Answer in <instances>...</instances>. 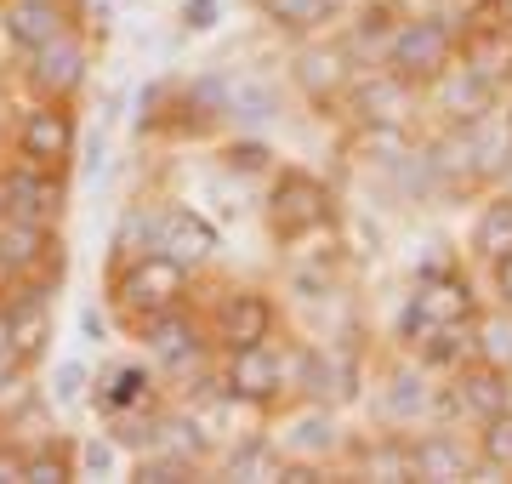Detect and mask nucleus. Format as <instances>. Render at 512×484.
<instances>
[{
  "mask_svg": "<svg viewBox=\"0 0 512 484\" xmlns=\"http://www.w3.org/2000/svg\"><path fill=\"white\" fill-rule=\"evenodd\" d=\"M188 274L194 268H183L177 257H165V251L148 245L131 262H120V274H114V314L143 331L148 319H160L188 302Z\"/></svg>",
  "mask_w": 512,
  "mask_h": 484,
  "instance_id": "nucleus-1",
  "label": "nucleus"
},
{
  "mask_svg": "<svg viewBox=\"0 0 512 484\" xmlns=\"http://www.w3.org/2000/svg\"><path fill=\"white\" fill-rule=\"evenodd\" d=\"M467 319H478L473 285L461 280L456 268H421L416 280H410V297H404V308H399L393 336H399L404 348H421L433 331L467 325Z\"/></svg>",
  "mask_w": 512,
  "mask_h": 484,
  "instance_id": "nucleus-2",
  "label": "nucleus"
},
{
  "mask_svg": "<svg viewBox=\"0 0 512 484\" xmlns=\"http://www.w3.org/2000/svg\"><path fill=\"white\" fill-rule=\"evenodd\" d=\"M262 217H268V234L279 245H302L313 234H325L336 223V194H330L313 171H274V183H268V205H262Z\"/></svg>",
  "mask_w": 512,
  "mask_h": 484,
  "instance_id": "nucleus-3",
  "label": "nucleus"
},
{
  "mask_svg": "<svg viewBox=\"0 0 512 484\" xmlns=\"http://www.w3.org/2000/svg\"><path fill=\"white\" fill-rule=\"evenodd\" d=\"M456 46H461L456 18H444V12H416V18H404L399 29H393L382 63L393 75L427 86L433 75H444V69L456 63Z\"/></svg>",
  "mask_w": 512,
  "mask_h": 484,
  "instance_id": "nucleus-4",
  "label": "nucleus"
},
{
  "mask_svg": "<svg viewBox=\"0 0 512 484\" xmlns=\"http://www.w3.org/2000/svg\"><path fill=\"white\" fill-rule=\"evenodd\" d=\"M421 114V86L416 80H404V75H393V69H370V75H353V86H348V120L365 137H404L410 131V120Z\"/></svg>",
  "mask_w": 512,
  "mask_h": 484,
  "instance_id": "nucleus-5",
  "label": "nucleus"
},
{
  "mask_svg": "<svg viewBox=\"0 0 512 484\" xmlns=\"http://www.w3.org/2000/svg\"><path fill=\"white\" fill-rule=\"evenodd\" d=\"M86 69H92V46L80 29H63L57 40L23 52V86L35 97H52V103H69L86 86Z\"/></svg>",
  "mask_w": 512,
  "mask_h": 484,
  "instance_id": "nucleus-6",
  "label": "nucleus"
},
{
  "mask_svg": "<svg viewBox=\"0 0 512 484\" xmlns=\"http://www.w3.org/2000/svg\"><path fill=\"white\" fill-rule=\"evenodd\" d=\"M222 388L234 405H279V393L291 388L285 354L268 342H245V348H222Z\"/></svg>",
  "mask_w": 512,
  "mask_h": 484,
  "instance_id": "nucleus-7",
  "label": "nucleus"
},
{
  "mask_svg": "<svg viewBox=\"0 0 512 484\" xmlns=\"http://www.w3.org/2000/svg\"><path fill=\"white\" fill-rule=\"evenodd\" d=\"M410 456H416V479L421 484H444V479H501V467L450 428H433V433H416L410 439Z\"/></svg>",
  "mask_w": 512,
  "mask_h": 484,
  "instance_id": "nucleus-8",
  "label": "nucleus"
},
{
  "mask_svg": "<svg viewBox=\"0 0 512 484\" xmlns=\"http://www.w3.org/2000/svg\"><path fill=\"white\" fill-rule=\"evenodd\" d=\"M74 137H80V131H74L69 103H52V97H35V103L18 114V131H12L18 160H35V166H69Z\"/></svg>",
  "mask_w": 512,
  "mask_h": 484,
  "instance_id": "nucleus-9",
  "label": "nucleus"
},
{
  "mask_svg": "<svg viewBox=\"0 0 512 484\" xmlns=\"http://www.w3.org/2000/svg\"><path fill=\"white\" fill-rule=\"evenodd\" d=\"M0 177H6V217H23V223L57 228L63 205H69L63 166H35V160H23V166L0 171Z\"/></svg>",
  "mask_w": 512,
  "mask_h": 484,
  "instance_id": "nucleus-10",
  "label": "nucleus"
},
{
  "mask_svg": "<svg viewBox=\"0 0 512 484\" xmlns=\"http://www.w3.org/2000/svg\"><path fill=\"white\" fill-rule=\"evenodd\" d=\"M291 80L302 86L308 103H336V97H348V86H353V52L342 40L308 35L291 57Z\"/></svg>",
  "mask_w": 512,
  "mask_h": 484,
  "instance_id": "nucleus-11",
  "label": "nucleus"
},
{
  "mask_svg": "<svg viewBox=\"0 0 512 484\" xmlns=\"http://www.w3.org/2000/svg\"><path fill=\"white\" fill-rule=\"evenodd\" d=\"M143 342H148V354L160 359L171 376H194L205 365V348H211V336H205V325L194 319V308H171V314L160 319H148L143 325Z\"/></svg>",
  "mask_w": 512,
  "mask_h": 484,
  "instance_id": "nucleus-12",
  "label": "nucleus"
},
{
  "mask_svg": "<svg viewBox=\"0 0 512 484\" xmlns=\"http://www.w3.org/2000/svg\"><path fill=\"white\" fill-rule=\"evenodd\" d=\"M456 63L467 69V75H478L495 97H501L512 86V23L473 18V29H461Z\"/></svg>",
  "mask_w": 512,
  "mask_h": 484,
  "instance_id": "nucleus-13",
  "label": "nucleus"
},
{
  "mask_svg": "<svg viewBox=\"0 0 512 484\" xmlns=\"http://www.w3.org/2000/svg\"><path fill=\"white\" fill-rule=\"evenodd\" d=\"M274 325H279L274 297H268V291H256V285H234V291L217 302L211 336H217L222 348H245V342H268Z\"/></svg>",
  "mask_w": 512,
  "mask_h": 484,
  "instance_id": "nucleus-14",
  "label": "nucleus"
},
{
  "mask_svg": "<svg viewBox=\"0 0 512 484\" xmlns=\"http://www.w3.org/2000/svg\"><path fill=\"white\" fill-rule=\"evenodd\" d=\"M433 410H439V388L427 382L421 365H399V371H387V382L376 388V422L393 428V433L421 428Z\"/></svg>",
  "mask_w": 512,
  "mask_h": 484,
  "instance_id": "nucleus-15",
  "label": "nucleus"
},
{
  "mask_svg": "<svg viewBox=\"0 0 512 484\" xmlns=\"http://www.w3.org/2000/svg\"><path fill=\"white\" fill-rule=\"evenodd\" d=\"M154 251H165V257H177L183 268H205V262L217 257V228L205 223L194 205H160L154 211Z\"/></svg>",
  "mask_w": 512,
  "mask_h": 484,
  "instance_id": "nucleus-16",
  "label": "nucleus"
},
{
  "mask_svg": "<svg viewBox=\"0 0 512 484\" xmlns=\"http://www.w3.org/2000/svg\"><path fill=\"white\" fill-rule=\"evenodd\" d=\"M279 450L291 456V462H325L342 450V428H336V410L325 399H308L302 410L285 416V428H279Z\"/></svg>",
  "mask_w": 512,
  "mask_h": 484,
  "instance_id": "nucleus-17",
  "label": "nucleus"
},
{
  "mask_svg": "<svg viewBox=\"0 0 512 484\" xmlns=\"http://www.w3.org/2000/svg\"><path fill=\"white\" fill-rule=\"evenodd\" d=\"M421 92H427V103L439 109L444 126H467V120H478V114H490L495 103H501V97H495L478 75H467L461 63H450L444 75H433Z\"/></svg>",
  "mask_w": 512,
  "mask_h": 484,
  "instance_id": "nucleus-18",
  "label": "nucleus"
},
{
  "mask_svg": "<svg viewBox=\"0 0 512 484\" xmlns=\"http://www.w3.org/2000/svg\"><path fill=\"white\" fill-rule=\"evenodd\" d=\"M40 262H57V234L46 223L0 217V280H35Z\"/></svg>",
  "mask_w": 512,
  "mask_h": 484,
  "instance_id": "nucleus-19",
  "label": "nucleus"
},
{
  "mask_svg": "<svg viewBox=\"0 0 512 484\" xmlns=\"http://www.w3.org/2000/svg\"><path fill=\"white\" fill-rule=\"evenodd\" d=\"M456 410L461 416H473L478 428L490 422V416H501V410L512 405V371H501V365H490V359H467L456 371Z\"/></svg>",
  "mask_w": 512,
  "mask_h": 484,
  "instance_id": "nucleus-20",
  "label": "nucleus"
},
{
  "mask_svg": "<svg viewBox=\"0 0 512 484\" xmlns=\"http://www.w3.org/2000/svg\"><path fill=\"white\" fill-rule=\"evenodd\" d=\"M0 29H6V40H12L18 52H35V46L57 40L63 29H74V18H69L63 0H6Z\"/></svg>",
  "mask_w": 512,
  "mask_h": 484,
  "instance_id": "nucleus-21",
  "label": "nucleus"
},
{
  "mask_svg": "<svg viewBox=\"0 0 512 484\" xmlns=\"http://www.w3.org/2000/svg\"><path fill=\"white\" fill-rule=\"evenodd\" d=\"M92 405L97 416H114V410H137V405H160V376L137 365V359H120L92 382Z\"/></svg>",
  "mask_w": 512,
  "mask_h": 484,
  "instance_id": "nucleus-22",
  "label": "nucleus"
},
{
  "mask_svg": "<svg viewBox=\"0 0 512 484\" xmlns=\"http://www.w3.org/2000/svg\"><path fill=\"white\" fill-rule=\"evenodd\" d=\"M0 331H6V342H12L29 365H35V359H46V342H52L46 285H40V291H23V302H6V308H0Z\"/></svg>",
  "mask_w": 512,
  "mask_h": 484,
  "instance_id": "nucleus-23",
  "label": "nucleus"
},
{
  "mask_svg": "<svg viewBox=\"0 0 512 484\" xmlns=\"http://www.w3.org/2000/svg\"><path fill=\"white\" fill-rule=\"evenodd\" d=\"M291 456L279 450V439H239L222 450V479L234 484H285Z\"/></svg>",
  "mask_w": 512,
  "mask_h": 484,
  "instance_id": "nucleus-24",
  "label": "nucleus"
},
{
  "mask_svg": "<svg viewBox=\"0 0 512 484\" xmlns=\"http://www.w3.org/2000/svg\"><path fill=\"white\" fill-rule=\"evenodd\" d=\"M467 245H473L478 262L512 257V194H495V200L478 205L473 228H467Z\"/></svg>",
  "mask_w": 512,
  "mask_h": 484,
  "instance_id": "nucleus-25",
  "label": "nucleus"
},
{
  "mask_svg": "<svg viewBox=\"0 0 512 484\" xmlns=\"http://www.w3.org/2000/svg\"><path fill=\"white\" fill-rule=\"evenodd\" d=\"M353 467L376 484H399V479H416V456H410V439L404 433H382L376 445H365L353 456Z\"/></svg>",
  "mask_w": 512,
  "mask_h": 484,
  "instance_id": "nucleus-26",
  "label": "nucleus"
},
{
  "mask_svg": "<svg viewBox=\"0 0 512 484\" xmlns=\"http://www.w3.org/2000/svg\"><path fill=\"white\" fill-rule=\"evenodd\" d=\"M256 12L274 23V29H285V35L308 40L336 18V0H256Z\"/></svg>",
  "mask_w": 512,
  "mask_h": 484,
  "instance_id": "nucleus-27",
  "label": "nucleus"
},
{
  "mask_svg": "<svg viewBox=\"0 0 512 484\" xmlns=\"http://www.w3.org/2000/svg\"><path fill=\"white\" fill-rule=\"evenodd\" d=\"M109 422V439L120 450H131V456H143V450L160 445V422L165 410L160 405H137V410H114V416H103Z\"/></svg>",
  "mask_w": 512,
  "mask_h": 484,
  "instance_id": "nucleus-28",
  "label": "nucleus"
},
{
  "mask_svg": "<svg viewBox=\"0 0 512 484\" xmlns=\"http://www.w3.org/2000/svg\"><path fill=\"white\" fill-rule=\"evenodd\" d=\"M154 450H171V456H183V462L205 467L217 445L205 439V433H200V422H194V416L183 410V416H165V422H160V445H154Z\"/></svg>",
  "mask_w": 512,
  "mask_h": 484,
  "instance_id": "nucleus-29",
  "label": "nucleus"
},
{
  "mask_svg": "<svg viewBox=\"0 0 512 484\" xmlns=\"http://www.w3.org/2000/svg\"><path fill=\"white\" fill-rule=\"evenodd\" d=\"M279 114V92L268 86L262 75H239L234 80V120H245V126H268Z\"/></svg>",
  "mask_w": 512,
  "mask_h": 484,
  "instance_id": "nucleus-30",
  "label": "nucleus"
},
{
  "mask_svg": "<svg viewBox=\"0 0 512 484\" xmlns=\"http://www.w3.org/2000/svg\"><path fill=\"white\" fill-rule=\"evenodd\" d=\"M200 467L194 462H183V456H171V450H143L137 462H131V479L137 484H183V479H194Z\"/></svg>",
  "mask_w": 512,
  "mask_h": 484,
  "instance_id": "nucleus-31",
  "label": "nucleus"
},
{
  "mask_svg": "<svg viewBox=\"0 0 512 484\" xmlns=\"http://www.w3.org/2000/svg\"><path fill=\"white\" fill-rule=\"evenodd\" d=\"M188 416L200 422V433L211 439V445H228V433H234V410H228V388L211 393V399H194L188 405Z\"/></svg>",
  "mask_w": 512,
  "mask_h": 484,
  "instance_id": "nucleus-32",
  "label": "nucleus"
},
{
  "mask_svg": "<svg viewBox=\"0 0 512 484\" xmlns=\"http://www.w3.org/2000/svg\"><path fill=\"white\" fill-rule=\"evenodd\" d=\"M74 473H80V467H74V456L57 445V439H46L40 450H29V479L35 484H69Z\"/></svg>",
  "mask_w": 512,
  "mask_h": 484,
  "instance_id": "nucleus-33",
  "label": "nucleus"
},
{
  "mask_svg": "<svg viewBox=\"0 0 512 484\" xmlns=\"http://www.w3.org/2000/svg\"><path fill=\"white\" fill-rule=\"evenodd\" d=\"M120 456H126V450L114 445L109 433H97V439H86V445H80L74 467H80L86 479H114V473H120Z\"/></svg>",
  "mask_w": 512,
  "mask_h": 484,
  "instance_id": "nucleus-34",
  "label": "nucleus"
},
{
  "mask_svg": "<svg viewBox=\"0 0 512 484\" xmlns=\"http://www.w3.org/2000/svg\"><path fill=\"white\" fill-rule=\"evenodd\" d=\"M478 450H484V456H490L501 473H512V405L501 410V416H490V422H484V433H478Z\"/></svg>",
  "mask_w": 512,
  "mask_h": 484,
  "instance_id": "nucleus-35",
  "label": "nucleus"
},
{
  "mask_svg": "<svg viewBox=\"0 0 512 484\" xmlns=\"http://www.w3.org/2000/svg\"><path fill=\"white\" fill-rule=\"evenodd\" d=\"M222 166L239 171V177H268L274 171V149L268 143H228L222 149Z\"/></svg>",
  "mask_w": 512,
  "mask_h": 484,
  "instance_id": "nucleus-36",
  "label": "nucleus"
},
{
  "mask_svg": "<svg viewBox=\"0 0 512 484\" xmlns=\"http://www.w3.org/2000/svg\"><path fill=\"white\" fill-rule=\"evenodd\" d=\"M478 359H490V365L512 371V331L507 325H484V319H478Z\"/></svg>",
  "mask_w": 512,
  "mask_h": 484,
  "instance_id": "nucleus-37",
  "label": "nucleus"
},
{
  "mask_svg": "<svg viewBox=\"0 0 512 484\" xmlns=\"http://www.w3.org/2000/svg\"><path fill=\"white\" fill-rule=\"evenodd\" d=\"M86 388H92V371H86L80 359L57 365V376H52V399H57V405H74V399H80Z\"/></svg>",
  "mask_w": 512,
  "mask_h": 484,
  "instance_id": "nucleus-38",
  "label": "nucleus"
},
{
  "mask_svg": "<svg viewBox=\"0 0 512 484\" xmlns=\"http://www.w3.org/2000/svg\"><path fill=\"white\" fill-rule=\"evenodd\" d=\"M23 479H29V450L0 439V484H23Z\"/></svg>",
  "mask_w": 512,
  "mask_h": 484,
  "instance_id": "nucleus-39",
  "label": "nucleus"
},
{
  "mask_svg": "<svg viewBox=\"0 0 512 484\" xmlns=\"http://www.w3.org/2000/svg\"><path fill=\"white\" fill-rule=\"evenodd\" d=\"M103 154H109V120H97L86 137V177H103Z\"/></svg>",
  "mask_w": 512,
  "mask_h": 484,
  "instance_id": "nucleus-40",
  "label": "nucleus"
},
{
  "mask_svg": "<svg viewBox=\"0 0 512 484\" xmlns=\"http://www.w3.org/2000/svg\"><path fill=\"white\" fill-rule=\"evenodd\" d=\"M177 18L188 23V29H211V23H222V6L217 0H183V12Z\"/></svg>",
  "mask_w": 512,
  "mask_h": 484,
  "instance_id": "nucleus-41",
  "label": "nucleus"
},
{
  "mask_svg": "<svg viewBox=\"0 0 512 484\" xmlns=\"http://www.w3.org/2000/svg\"><path fill=\"white\" fill-rule=\"evenodd\" d=\"M490 280H495V297H501V308L512 314V257L490 262Z\"/></svg>",
  "mask_w": 512,
  "mask_h": 484,
  "instance_id": "nucleus-42",
  "label": "nucleus"
},
{
  "mask_svg": "<svg viewBox=\"0 0 512 484\" xmlns=\"http://www.w3.org/2000/svg\"><path fill=\"white\" fill-rule=\"evenodd\" d=\"M80 331H86V336H97V342H103V331H109V319L97 314V308H86V314H80Z\"/></svg>",
  "mask_w": 512,
  "mask_h": 484,
  "instance_id": "nucleus-43",
  "label": "nucleus"
},
{
  "mask_svg": "<svg viewBox=\"0 0 512 484\" xmlns=\"http://www.w3.org/2000/svg\"><path fill=\"white\" fill-rule=\"evenodd\" d=\"M0 217H6V177H0Z\"/></svg>",
  "mask_w": 512,
  "mask_h": 484,
  "instance_id": "nucleus-44",
  "label": "nucleus"
},
{
  "mask_svg": "<svg viewBox=\"0 0 512 484\" xmlns=\"http://www.w3.org/2000/svg\"><path fill=\"white\" fill-rule=\"evenodd\" d=\"M336 6H365V0H336Z\"/></svg>",
  "mask_w": 512,
  "mask_h": 484,
  "instance_id": "nucleus-45",
  "label": "nucleus"
},
{
  "mask_svg": "<svg viewBox=\"0 0 512 484\" xmlns=\"http://www.w3.org/2000/svg\"><path fill=\"white\" fill-rule=\"evenodd\" d=\"M467 6H484V0H467Z\"/></svg>",
  "mask_w": 512,
  "mask_h": 484,
  "instance_id": "nucleus-46",
  "label": "nucleus"
},
{
  "mask_svg": "<svg viewBox=\"0 0 512 484\" xmlns=\"http://www.w3.org/2000/svg\"><path fill=\"white\" fill-rule=\"evenodd\" d=\"M0 12H6V0H0Z\"/></svg>",
  "mask_w": 512,
  "mask_h": 484,
  "instance_id": "nucleus-47",
  "label": "nucleus"
}]
</instances>
